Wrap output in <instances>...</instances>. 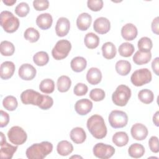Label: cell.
<instances>
[{"label": "cell", "mask_w": 159, "mask_h": 159, "mask_svg": "<svg viewBox=\"0 0 159 159\" xmlns=\"http://www.w3.org/2000/svg\"><path fill=\"white\" fill-rule=\"evenodd\" d=\"M87 128L91 134L97 139H102L106 136L107 127L101 116L94 114L87 120Z\"/></svg>", "instance_id": "obj_1"}, {"label": "cell", "mask_w": 159, "mask_h": 159, "mask_svg": "<svg viewBox=\"0 0 159 159\" xmlns=\"http://www.w3.org/2000/svg\"><path fill=\"white\" fill-rule=\"evenodd\" d=\"M53 150L52 143L43 141L39 143H34L26 150V157L29 159H43L50 154Z\"/></svg>", "instance_id": "obj_2"}, {"label": "cell", "mask_w": 159, "mask_h": 159, "mask_svg": "<svg viewBox=\"0 0 159 159\" xmlns=\"http://www.w3.org/2000/svg\"><path fill=\"white\" fill-rule=\"evenodd\" d=\"M0 24L4 30L7 33L16 32L20 25L19 20L8 11H4L0 14Z\"/></svg>", "instance_id": "obj_3"}, {"label": "cell", "mask_w": 159, "mask_h": 159, "mask_svg": "<svg viewBox=\"0 0 159 159\" xmlns=\"http://www.w3.org/2000/svg\"><path fill=\"white\" fill-rule=\"evenodd\" d=\"M131 97V90L126 85L120 84L117 86L112 94V100L118 106H125Z\"/></svg>", "instance_id": "obj_4"}, {"label": "cell", "mask_w": 159, "mask_h": 159, "mask_svg": "<svg viewBox=\"0 0 159 159\" xmlns=\"http://www.w3.org/2000/svg\"><path fill=\"white\" fill-rule=\"evenodd\" d=\"M71 49V43L65 39L58 40L52 50V57L55 60H61L65 58Z\"/></svg>", "instance_id": "obj_5"}, {"label": "cell", "mask_w": 159, "mask_h": 159, "mask_svg": "<svg viewBox=\"0 0 159 159\" xmlns=\"http://www.w3.org/2000/svg\"><path fill=\"white\" fill-rule=\"evenodd\" d=\"M151 71L147 68H141L135 70L131 75V83L135 86H142L152 81Z\"/></svg>", "instance_id": "obj_6"}, {"label": "cell", "mask_w": 159, "mask_h": 159, "mask_svg": "<svg viewBox=\"0 0 159 159\" xmlns=\"http://www.w3.org/2000/svg\"><path fill=\"white\" fill-rule=\"evenodd\" d=\"M108 120L110 125L112 128H122L127 124L128 116L127 114L122 111L114 110L109 114Z\"/></svg>", "instance_id": "obj_7"}, {"label": "cell", "mask_w": 159, "mask_h": 159, "mask_svg": "<svg viewBox=\"0 0 159 159\" xmlns=\"http://www.w3.org/2000/svg\"><path fill=\"white\" fill-rule=\"evenodd\" d=\"M7 137L9 141L16 145L24 143L27 139L26 132L19 126L12 127L7 132Z\"/></svg>", "instance_id": "obj_8"}, {"label": "cell", "mask_w": 159, "mask_h": 159, "mask_svg": "<svg viewBox=\"0 0 159 159\" xmlns=\"http://www.w3.org/2000/svg\"><path fill=\"white\" fill-rule=\"evenodd\" d=\"M93 154L95 157L101 159H107L113 156L115 148L110 145L98 143L93 147Z\"/></svg>", "instance_id": "obj_9"}, {"label": "cell", "mask_w": 159, "mask_h": 159, "mask_svg": "<svg viewBox=\"0 0 159 159\" xmlns=\"http://www.w3.org/2000/svg\"><path fill=\"white\" fill-rule=\"evenodd\" d=\"M41 94L32 89L24 91L20 94V100L24 104H32L39 106L41 97Z\"/></svg>", "instance_id": "obj_10"}, {"label": "cell", "mask_w": 159, "mask_h": 159, "mask_svg": "<svg viewBox=\"0 0 159 159\" xmlns=\"http://www.w3.org/2000/svg\"><path fill=\"white\" fill-rule=\"evenodd\" d=\"M36 69L29 63L22 64L19 68V77L24 80L29 81L33 80L36 75Z\"/></svg>", "instance_id": "obj_11"}, {"label": "cell", "mask_w": 159, "mask_h": 159, "mask_svg": "<svg viewBox=\"0 0 159 159\" xmlns=\"http://www.w3.org/2000/svg\"><path fill=\"white\" fill-rule=\"evenodd\" d=\"M132 137L137 140H143L148 135V129L145 125L140 123L134 124L130 129Z\"/></svg>", "instance_id": "obj_12"}, {"label": "cell", "mask_w": 159, "mask_h": 159, "mask_svg": "<svg viewBox=\"0 0 159 159\" xmlns=\"http://www.w3.org/2000/svg\"><path fill=\"white\" fill-rule=\"evenodd\" d=\"M93 28L98 34H105L110 30V21L104 17H98L94 22Z\"/></svg>", "instance_id": "obj_13"}, {"label": "cell", "mask_w": 159, "mask_h": 159, "mask_svg": "<svg viewBox=\"0 0 159 159\" xmlns=\"http://www.w3.org/2000/svg\"><path fill=\"white\" fill-rule=\"evenodd\" d=\"M70 29V20L64 17H60L55 25V32L58 37H64L66 35Z\"/></svg>", "instance_id": "obj_14"}, {"label": "cell", "mask_w": 159, "mask_h": 159, "mask_svg": "<svg viewBox=\"0 0 159 159\" xmlns=\"http://www.w3.org/2000/svg\"><path fill=\"white\" fill-rule=\"evenodd\" d=\"M93 108V102L88 99H81L76 101L75 104V111L81 116L88 114Z\"/></svg>", "instance_id": "obj_15"}, {"label": "cell", "mask_w": 159, "mask_h": 159, "mask_svg": "<svg viewBox=\"0 0 159 159\" xmlns=\"http://www.w3.org/2000/svg\"><path fill=\"white\" fill-rule=\"evenodd\" d=\"M138 31L137 27L131 23L125 24L121 29V35L122 38L127 41L135 39L137 36Z\"/></svg>", "instance_id": "obj_16"}, {"label": "cell", "mask_w": 159, "mask_h": 159, "mask_svg": "<svg viewBox=\"0 0 159 159\" xmlns=\"http://www.w3.org/2000/svg\"><path fill=\"white\" fill-rule=\"evenodd\" d=\"M15 65L11 61H6L1 65L0 76L2 80H8L11 78L15 71Z\"/></svg>", "instance_id": "obj_17"}, {"label": "cell", "mask_w": 159, "mask_h": 159, "mask_svg": "<svg viewBox=\"0 0 159 159\" xmlns=\"http://www.w3.org/2000/svg\"><path fill=\"white\" fill-rule=\"evenodd\" d=\"M53 22V19L49 13H43L39 15L36 19L37 26L42 29L47 30L51 27Z\"/></svg>", "instance_id": "obj_18"}, {"label": "cell", "mask_w": 159, "mask_h": 159, "mask_svg": "<svg viewBox=\"0 0 159 159\" xmlns=\"http://www.w3.org/2000/svg\"><path fill=\"white\" fill-rule=\"evenodd\" d=\"M92 17L87 12H83L80 14L76 19V25L79 30L82 31L86 30L91 25Z\"/></svg>", "instance_id": "obj_19"}, {"label": "cell", "mask_w": 159, "mask_h": 159, "mask_svg": "<svg viewBox=\"0 0 159 159\" xmlns=\"http://www.w3.org/2000/svg\"><path fill=\"white\" fill-rule=\"evenodd\" d=\"M102 79V73L99 69L95 67L91 68L87 72L86 80L92 85L99 84Z\"/></svg>", "instance_id": "obj_20"}, {"label": "cell", "mask_w": 159, "mask_h": 159, "mask_svg": "<svg viewBox=\"0 0 159 159\" xmlns=\"http://www.w3.org/2000/svg\"><path fill=\"white\" fill-rule=\"evenodd\" d=\"M70 135L71 140L76 144L83 143L86 139V134L84 130L79 127L73 128L71 130Z\"/></svg>", "instance_id": "obj_21"}, {"label": "cell", "mask_w": 159, "mask_h": 159, "mask_svg": "<svg viewBox=\"0 0 159 159\" xmlns=\"http://www.w3.org/2000/svg\"><path fill=\"white\" fill-rule=\"evenodd\" d=\"M0 155L2 159H11L12 158L14 153L17 151V145L13 146L8 143L4 142L0 144Z\"/></svg>", "instance_id": "obj_22"}, {"label": "cell", "mask_w": 159, "mask_h": 159, "mask_svg": "<svg viewBox=\"0 0 159 159\" xmlns=\"http://www.w3.org/2000/svg\"><path fill=\"white\" fill-rule=\"evenodd\" d=\"M152 58V53L150 52H142L139 50L135 52L133 56L134 62L138 65H142L148 63Z\"/></svg>", "instance_id": "obj_23"}, {"label": "cell", "mask_w": 159, "mask_h": 159, "mask_svg": "<svg viewBox=\"0 0 159 159\" xmlns=\"http://www.w3.org/2000/svg\"><path fill=\"white\" fill-rule=\"evenodd\" d=\"M70 66L73 71L77 73L81 72L86 68L87 61L86 59L82 57H76L71 60Z\"/></svg>", "instance_id": "obj_24"}, {"label": "cell", "mask_w": 159, "mask_h": 159, "mask_svg": "<svg viewBox=\"0 0 159 159\" xmlns=\"http://www.w3.org/2000/svg\"><path fill=\"white\" fill-rule=\"evenodd\" d=\"M102 52L103 57L107 59L111 60L115 57L116 55V48L114 44L111 42L104 43L102 46Z\"/></svg>", "instance_id": "obj_25"}, {"label": "cell", "mask_w": 159, "mask_h": 159, "mask_svg": "<svg viewBox=\"0 0 159 159\" xmlns=\"http://www.w3.org/2000/svg\"><path fill=\"white\" fill-rule=\"evenodd\" d=\"M57 150L59 155L67 156L73 150V145L67 140H61L57 144Z\"/></svg>", "instance_id": "obj_26"}, {"label": "cell", "mask_w": 159, "mask_h": 159, "mask_svg": "<svg viewBox=\"0 0 159 159\" xmlns=\"http://www.w3.org/2000/svg\"><path fill=\"white\" fill-rule=\"evenodd\" d=\"M84 45L89 49H94L98 47L99 44V37L93 32L88 33L84 39Z\"/></svg>", "instance_id": "obj_27"}, {"label": "cell", "mask_w": 159, "mask_h": 159, "mask_svg": "<svg viewBox=\"0 0 159 159\" xmlns=\"http://www.w3.org/2000/svg\"><path fill=\"white\" fill-rule=\"evenodd\" d=\"M128 153L131 157L139 158L144 155L145 148L142 144L135 143L129 147L128 149Z\"/></svg>", "instance_id": "obj_28"}, {"label": "cell", "mask_w": 159, "mask_h": 159, "mask_svg": "<svg viewBox=\"0 0 159 159\" xmlns=\"http://www.w3.org/2000/svg\"><path fill=\"white\" fill-rule=\"evenodd\" d=\"M115 68L118 74L121 76H126L131 70V64L127 60H119L116 63Z\"/></svg>", "instance_id": "obj_29"}, {"label": "cell", "mask_w": 159, "mask_h": 159, "mask_svg": "<svg viewBox=\"0 0 159 159\" xmlns=\"http://www.w3.org/2000/svg\"><path fill=\"white\" fill-rule=\"evenodd\" d=\"M112 142L117 147H121L127 144L129 142V137L125 132H117L112 136Z\"/></svg>", "instance_id": "obj_30"}, {"label": "cell", "mask_w": 159, "mask_h": 159, "mask_svg": "<svg viewBox=\"0 0 159 159\" xmlns=\"http://www.w3.org/2000/svg\"><path fill=\"white\" fill-rule=\"evenodd\" d=\"M57 88L61 93H65L68 91L71 85V81L70 78L65 75L60 76L57 80Z\"/></svg>", "instance_id": "obj_31"}, {"label": "cell", "mask_w": 159, "mask_h": 159, "mask_svg": "<svg viewBox=\"0 0 159 159\" xmlns=\"http://www.w3.org/2000/svg\"><path fill=\"white\" fill-rule=\"evenodd\" d=\"M33 61L37 66H43L48 63L49 61V57L46 52L40 51L37 52L33 56Z\"/></svg>", "instance_id": "obj_32"}, {"label": "cell", "mask_w": 159, "mask_h": 159, "mask_svg": "<svg viewBox=\"0 0 159 159\" xmlns=\"http://www.w3.org/2000/svg\"><path fill=\"white\" fill-rule=\"evenodd\" d=\"M0 52L3 56H11L15 52V47L11 42L4 40L1 42Z\"/></svg>", "instance_id": "obj_33"}, {"label": "cell", "mask_w": 159, "mask_h": 159, "mask_svg": "<svg viewBox=\"0 0 159 159\" xmlns=\"http://www.w3.org/2000/svg\"><path fill=\"white\" fill-rule=\"evenodd\" d=\"M138 98L142 102L148 104L153 102L154 99V94L151 90L143 89L139 92Z\"/></svg>", "instance_id": "obj_34"}, {"label": "cell", "mask_w": 159, "mask_h": 159, "mask_svg": "<svg viewBox=\"0 0 159 159\" xmlns=\"http://www.w3.org/2000/svg\"><path fill=\"white\" fill-rule=\"evenodd\" d=\"M40 90L45 94H50L55 90V83L52 79L43 80L39 84Z\"/></svg>", "instance_id": "obj_35"}, {"label": "cell", "mask_w": 159, "mask_h": 159, "mask_svg": "<svg viewBox=\"0 0 159 159\" xmlns=\"http://www.w3.org/2000/svg\"><path fill=\"white\" fill-rule=\"evenodd\" d=\"M118 50L120 56L124 57H129L133 54L135 50V48L132 43L129 42H124L120 45Z\"/></svg>", "instance_id": "obj_36"}, {"label": "cell", "mask_w": 159, "mask_h": 159, "mask_svg": "<svg viewBox=\"0 0 159 159\" xmlns=\"http://www.w3.org/2000/svg\"><path fill=\"white\" fill-rule=\"evenodd\" d=\"M139 51L142 52H150L153 47V43L151 39L147 37H143L139 39L137 43Z\"/></svg>", "instance_id": "obj_37"}, {"label": "cell", "mask_w": 159, "mask_h": 159, "mask_svg": "<svg viewBox=\"0 0 159 159\" xmlns=\"http://www.w3.org/2000/svg\"><path fill=\"white\" fill-rule=\"evenodd\" d=\"M24 37L27 41L31 43H34L39 39L40 34L37 29L33 27H29L25 30Z\"/></svg>", "instance_id": "obj_38"}, {"label": "cell", "mask_w": 159, "mask_h": 159, "mask_svg": "<svg viewBox=\"0 0 159 159\" xmlns=\"http://www.w3.org/2000/svg\"><path fill=\"white\" fill-rule=\"evenodd\" d=\"M3 107L7 111H13L16 109L18 102L17 99L13 96H7L2 101Z\"/></svg>", "instance_id": "obj_39"}, {"label": "cell", "mask_w": 159, "mask_h": 159, "mask_svg": "<svg viewBox=\"0 0 159 159\" xmlns=\"http://www.w3.org/2000/svg\"><path fill=\"white\" fill-rule=\"evenodd\" d=\"M30 11V7L27 3L25 2H22L18 4L15 8V12L16 14L20 17H25Z\"/></svg>", "instance_id": "obj_40"}, {"label": "cell", "mask_w": 159, "mask_h": 159, "mask_svg": "<svg viewBox=\"0 0 159 159\" xmlns=\"http://www.w3.org/2000/svg\"><path fill=\"white\" fill-rule=\"evenodd\" d=\"M106 96L105 92L103 89L100 88L93 89L89 93L90 98L96 102L101 101L104 99Z\"/></svg>", "instance_id": "obj_41"}, {"label": "cell", "mask_w": 159, "mask_h": 159, "mask_svg": "<svg viewBox=\"0 0 159 159\" xmlns=\"http://www.w3.org/2000/svg\"><path fill=\"white\" fill-rule=\"evenodd\" d=\"M53 104V100L52 97L48 95H42L39 107L43 110H47L50 109Z\"/></svg>", "instance_id": "obj_42"}, {"label": "cell", "mask_w": 159, "mask_h": 159, "mask_svg": "<svg viewBox=\"0 0 159 159\" xmlns=\"http://www.w3.org/2000/svg\"><path fill=\"white\" fill-rule=\"evenodd\" d=\"M87 6L92 11H99L103 7V1L102 0H88Z\"/></svg>", "instance_id": "obj_43"}, {"label": "cell", "mask_w": 159, "mask_h": 159, "mask_svg": "<svg viewBox=\"0 0 159 159\" xmlns=\"http://www.w3.org/2000/svg\"><path fill=\"white\" fill-rule=\"evenodd\" d=\"M88 91V86L81 83H77L73 89V93L76 96H81L85 95Z\"/></svg>", "instance_id": "obj_44"}, {"label": "cell", "mask_w": 159, "mask_h": 159, "mask_svg": "<svg viewBox=\"0 0 159 159\" xmlns=\"http://www.w3.org/2000/svg\"><path fill=\"white\" fill-rule=\"evenodd\" d=\"M33 6L37 11H42L48 8L49 2L47 0H35L33 1Z\"/></svg>", "instance_id": "obj_45"}, {"label": "cell", "mask_w": 159, "mask_h": 159, "mask_svg": "<svg viewBox=\"0 0 159 159\" xmlns=\"http://www.w3.org/2000/svg\"><path fill=\"white\" fill-rule=\"evenodd\" d=\"M148 145L152 152L158 153L159 152L158 138L156 136L151 137L148 140Z\"/></svg>", "instance_id": "obj_46"}, {"label": "cell", "mask_w": 159, "mask_h": 159, "mask_svg": "<svg viewBox=\"0 0 159 159\" xmlns=\"http://www.w3.org/2000/svg\"><path fill=\"white\" fill-rule=\"evenodd\" d=\"M0 116H1L0 127H4L8 124L9 122V116L7 112H6L2 110L0 111Z\"/></svg>", "instance_id": "obj_47"}, {"label": "cell", "mask_w": 159, "mask_h": 159, "mask_svg": "<svg viewBox=\"0 0 159 159\" xmlns=\"http://www.w3.org/2000/svg\"><path fill=\"white\" fill-rule=\"evenodd\" d=\"M159 17H156L152 21V25H151V27H152V32L157 34V35H158L159 33H158V31H159Z\"/></svg>", "instance_id": "obj_48"}, {"label": "cell", "mask_w": 159, "mask_h": 159, "mask_svg": "<svg viewBox=\"0 0 159 159\" xmlns=\"http://www.w3.org/2000/svg\"><path fill=\"white\" fill-rule=\"evenodd\" d=\"M152 68L156 75H159V58L156 57L152 63Z\"/></svg>", "instance_id": "obj_49"}, {"label": "cell", "mask_w": 159, "mask_h": 159, "mask_svg": "<svg viewBox=\"0 0 159 159\" xmlns=\"http://www.w3.org/2000/svg\"><path fill=\"white\" fill-rule=\"evenodd\" d=\"M153 122L157 126H159V111H157L153 116Z\"/></svg>", "instance_id": "obj_50"}, {"label": "cell", "mask_w": 159, "mask_h": 159, "mask_svg": "<svg viewBox=\"0 0 159 159\" xmlns=\"http://www.w3.org/2000/svg\"><path fill=\"white\" fill-rule=\"evenodd\" d=\"M2 2L5 4L6 6H11L14 5L16 2V0H3Z\"/></svg>", "instance_id": "obj_51"}, {"label": "cell", "mask_w": 159, "mask_h": 159, "mask_svg": "<svg viewBox=\"0 0 159 159\" xmlns=\"http://www.w3.org/2000/svg\"><path fill=\"white\" fill-rule=\"evenodd\" d=\"M73 157H75V158H76V157H78V158H82V157H81L80 156H72V157H71V158H73Z\"/></svg>", "instance_id": "obj_52"}]
</instances>
